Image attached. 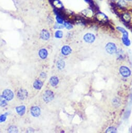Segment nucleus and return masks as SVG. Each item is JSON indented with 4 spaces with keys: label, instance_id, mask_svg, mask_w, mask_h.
I'll use <instances>...</instances> for the list:
<instances>
[{
    "label": "nucleus",
    "instance_id": "1a4fd4ad",
    "mask_svg": "<svg viewBox=\"0 0 132 133\" xmlns=\"http://www.w3.org/2000/svg\"><path fill=\"white\" fill-rule=\"evenodd\" d=\"M71 51L72 50L71 49V47L67 45L64 46L62 49V53L64 55H68L71 53Z\"/></svg>",
    "mask_w": 132,
    "mask_h": 133
},
{
    "label": "nucleus",
    "instance_id": "a211bd4d",
    "mask_svg": "<svg viewBox=\"0 0 132 133\" xmlns=\"http://www.w3.org/2000/svg\"><path fill=\"white\" fill-rule=\"evenodd\" d=\"M63 36V32L62 31L58 30L55 33V37L57 38H62Z\"/></svg>",
    "mask_w": 132,
    "mask_h": 133
},
{
    "label": "nucleus",
    "instance_id": "b1692460",
    "mask_svg": "<svg viewBox=\"0 0 132 133\" xmlns=\"http://www.w3.org/2000/svg\"><path fill=\"white\" fill-rule=\"evenodd\" d=\"M64 26L68 29H71V28H72V26L71 25L70 23L67 22H66L65 23Z\"/></svg>",
    "mask_w": 132,
    "mask_h": 133
},
{
    "label": "nucleus",
    "instance_id": "4be33fe9",
    "mask_svg": "<svg viewBox=\"0 0 132 133\" xmlns=\"http://www.w3.org/2000/svg\"><path fill=\"white\" fill-rule=\"evenodd\" d=\"M117 4H118L120 6H124L126 5V2H125V0H119L118 2H117Z\"/></svg>",
    "mask_w": 132,
    "mask_h": 133
},
{
    "label": "nucleus",
    "instance_id": "bb28decb",
    "mask_svg": "<svg viewBox=\"0 0 132 133\" xmlns=\"http://www.w3.org/2000/svg\"><path fill=\"white\" fill-rule=\"evenodd\" d=\"M112 1H116V0H112Z\"/></svg>",
    "mask_w": 132,
    "mask_h": 133
},
{
    "label": "nucleus",
    "instance_id": "7ed1b4c3",
    "mask_svg": "<svg viewBox=\"0 0 132 133\" xmlns=\"http://www.w3.org/2000/svg\"><path fill=\"white\" fill-rule=\"evenodd\" d=\"M54 95L52 91L50 90H46L44 93L43 99L45 102H49L52 100L54 98Z\"/></svg>",
    "mask_w": 132,
    "mask_h": 133
},
{
    "label": "nucleus",
    "instance_id": "6ab92c4d",
    "mask_svg": "<svg viewBox=\"0 0 132 133\" xmlns=\"http://www.w3.org/2000/svg\"><path fill=\"white\" fill-rule=\"evenodd\" d=\"M123 18L126 22H129L131 20V16L128 14H125L123 16Z\"/></svg>",
    "mask_w": 132,
    "mask_h": 133
},
{
    "label": "nucleus",
    "instance_id": "4468645a",
    "mask_svg": "<svg viewBox=\"0 0 132 133\" xmlns=\"http://www.w3.org/2000/svg\"><path fill=\"white\" fill-rule=\"evenodd\" d=\"M96 17L99 21L103 22V21H107V16L105 15H104V14H103L102 13L98 14L96 16Z\"/></svg>",
    "mask_w": 132,
    "mask_h": 133
},
{
    "label": "nucleus",
    "instance_id": "f257e3e1",
    "mask_svg": "<svg viewBox=\"0 0 132 133\" xmlns=\"http://www.w3.org/2000/svg\"><path fill=\"white\" fill-rule=\"evenodd\" d=\"M106 50L108 53L112 54L115 53L116 51V46L114 43L109 42L106 46Z\"/></svg>",
    "mask_w": 132,
    "mask_h": 133
},
{
    "label": "nucleus",
    "instance_id": "0eeeda50",
    "mask_svg": "<svg viewBox=\"0 0 132 133\" xmlns=\"http://www.w3.org/2000/svg\"><path fill=\"white\" fill-rule=\"evenodd\" d=\"M31 113L32 116L38 117L41 114V110L38 107H32L31 108Z\"/></svg>",
    "mask_w": 132,
    "mask_h": 133
},
{
    "label": "nucleus",
    "instance_id": "f03ea898",
    "mask_svg": "<svg viewBox=\"0 0 132 133\" xmlns=\"http://www.w3.org/2000/svg\"><path fill=\"white\" fill-rule=\"evenodd\" d=\"M2 96L7 101H10L14 98V93L10 89H6L3 91Z\"/></svg>",
    "mask_w": 132,
    "mask_h": 133
},
{
    "label": "nucleus",
    "instance_id": "423d86ee",
    "mask_svg": "<svg viewBox=\"0 0 132 133\" xmlns=\"http://www.w3.org/2000/svg\"><path fill=\"white\" fill-rule=\"evenodd\" d=\"M28 92L25 89H20L18 91L17 93L18 98L21 100H25L28 97Z\"/></svg>",
    "mask_w": 132,
    "mask_h": 133
},
{
    "label": "nucleus",
    "instance_id": "aec40b11",
    "mask_svg": "<svg viewBox=\"0 0 132 133\" xmlns=\"http://www.w3.org/2000/svg\"><path fill=\"white\" fill-rule=\"evenodd\" d=\"M116 129L113 127H109V129H108L106 131V133H116Z\"/></svg>",
    "mask_w": 132,
    "mask_h": 133
},
{
    "label": "nucleus",
    "instance_id": "9b49d317",
    "mask_svg": "<svg viewBox=\"0 0 132 133\" xmlns=\"http://www.w3.org/2000/svg\"><path fill=\"white\" fill-rule=\"evenodd\" d=\"M50 83L51 86H53V87L57 86V84L59 83L58 78L56 76L51 77L50 80Z\"/></svg>",
    "mask_w": 132,
    "mask_h": 133
},
{
    "label": "nucleus",
    "instance_id": "2eb2a0df",
    "mask_svg": "<svg viewBox=\"0 0 132 133\" xmlns=\"http://www.w3.org/2000/svg\"><path fill=\"white\" fill-rule=\"evenodd\" d=\"M57 68H59V69H63L65 66V62L63 60L58 61L57 62Z\"/></svg>",
    "mask_w": 132,
    "mask_h": 133
},
{
    "label": "nucleus",
    "instance_id": "20e7f679",
    "mask_svg": "<svg viewBox=\"0 0 132 133\" xmlns=\"http://www.w3.org/2000/svg\"><path fill=\"white\" fill-rule=\"evenodd\" d=\"M120 73L124 77H128L130 76L131 72L130 69L126 66H122L120 68Z\"/></svg>",
    "mask_w": 132,
    "mask_h": 133
},
{
    "label": "nucleus",
    "instance_id": "412c9836",
    "mask_svg": "<svg viewBox=\"0 0 132 133\" xmlns=\"http://www.w3.org/2000/svg\"><path fill=\"white\" fill-rule=\"evenodd\" d=\"M65 26L63 25H61V23H56L54 26L55 29H62L64 28Z\"/></svg>",
    "mask_w": 132,
    "mask_h": 133
},
{
    "label": "nucleus",
    "instance_id": "9d476101",
    "mask_svg": "<svg viewBox=\"0 0 132 133\" xmlns=\"http://www.w3.org/2000/svg\"><path fill=\"white\" fill-rule=\"evenodd\" d=\"M16 110L19 115L22 116L25 114L26 112V107L24 106H21L16 108Z\"/></svg>",
    "mask_w": 132,
    "mask_h": 133
},
{
    "label": "nucleus",
    "instance_id": "f3484780",
    "mask_svg": "<svg viewBox=\"0 0 132 133\" xmlns=\"http://www.w3.org/2000/svg\"><path fill=\"white\" fill-rule=\"evenodd\" d=\"M8 132L9 133H17L18 129H17V128L15 126H11L8 128Z\"/></svg>",
    "mask_w": 132,
    "mask_h": 133
},
{
    "label": "nucleus",
    "instance_id": "393cba45",
    "mask_svg": "<svg viewBox=\"0 0 132 133\" xmlns=\"http://www.w3.org/2000/svg\"><path fill=\"white\" fill-rule=\"evenodd\" d=\"M56 20H57V21L58 23H61V24H62V23H63L64 21H63V19H62V18H61L60 17H59V16H57V17H56Z\"/></svg>",
    "mask_w": 132,
    "mask_h": 133
},
{
    "label": "nucleus",
    "instance_id": "dca6fc26",
    "mask_svg": "<svg viewBox=\"0 0 132 133\" xmlns=\"http://www.w3.org/2000/svg\"><path fill=\"white\" fill-rule=\"evenodd\" d=\"M6 100L2 96H0V106L1 107H5L7 106Z\"/></svg>",
    "mask_w": 132,
    "mask_h": 133
},
{
    "label": "nucleus",
    "instance_id": "6e6552de",
    "mask_svg": "<svg viewBox=\"0 0 132 133\" xmlns=\"http://www.w3.org/2000/svg\"><path fill=\"white\" fill-rule=\"evenodd\" d=\"M41 37L42 39L44 40H48L50 37V32L48 30L43 29L41 32Z\"/></svg>",
    "mask_w": 132,
    "mask_h": 133
},
{
    "label": "nucleus",
    "instance_id": "f8f14e48",
    "mask_svg": "<svg viewBox=\"0 0 132 133\" xmlns=\"http://www.w3.org/2000/svg\"><path fill=\"white\" fill-rule=\"evenodd\" d=\"M39 54L42 59H45L46 58V57L48 56V53L46 49H42L40 50Z\"/></svg>",
    "mask_w": 132,
    "mask_h": 133
},
{
    "label": "nucleus",
    "instance_id": "39448f33",
    "mask_svg": "<svg viewBox=\"0 0 132 133\" xmlns=\"http://www.w3.org/2000/svg\"><path fill=\"white\" fill-rule=\"evenodd\" d=\"M84 40L87 43H93L95 40V36L93 34L87 33L84 36Z\"/></svg>",
    "mask_w": 132,
    "mask_h": 133
},
{
    "label": "nucleus",
    "instance_id": "a878e982",
    "mask_svg": "<svg viewBox=\"0 0 132 133\" xmlns=\"http://www.w3.org/2000/svg\"><path fill=\"white\" fill-rule=\"evenodd\" d=\"M128 1H132V0H128Z\"/></svg>",
    "mask_w": 132,
    "mask_h": 133
},
{
    "label": "nucleus",
    "instance_id": "5701e85b",
    "mask_svg": "<svg viewBox=\"0 0 132 133\" xmlns=\"http://www.w3.org/2000/svg\"><path fill=\"white\" fill-rule=\"evenodd\" d=\"M6 119V114H3L0 116V123L3 122L5 121Z\"/></svg>",
    "mask_w": 132,
    "mask_h": 133
},
{
    "label": "nucleus",
    "instance_id": "ddd939ff",
    "mask_svg": "<svg viewBox=\"0 0 132 133\" xmlns=\"http://www.w3.org/2000/svg\"><path fill=\"white\" fill-rule=\"evenodd\" d=\"M42 86H43V82L40 80H35L33 84V87L36 89L40 90L41 89Z\"/></svg>",
    "mask_w": 132,
    "mask_h": 133
}]
</instances>
